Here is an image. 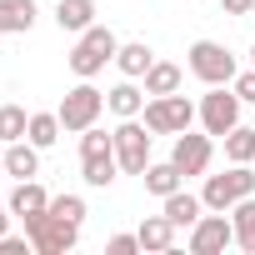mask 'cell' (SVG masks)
I'll use <instances>...</instances> for the list:
<instances>
[{
	"mask_svg": "<svg viewBox=\"0 0 255 255\" xmlns=\"http://www.w3.org/2000/svg\"><path fill=\"white\" fill-rule=\"evenodd\" d=\"M225 245H235V220H230V210H210V215H200V220L190 225V250H195V255H220Z\"/></svg>",
	"mask_w": 255,
	"mask_h": 255,
	"instance_id": "obj_9",
	"label": "cell"
},
{
	"mask_svg": "<svg viewBox=\"0 0 255 255\" xmlns=\"http://www.w3.org/2000/svg\"><path fill=\"white\" fill-rule=\"evenodd\" d=\"M115 160H120L125 175H145V165H150V125L140 115L115 125Z\"/></svg>",
	"mask_w": 255,
	"mask_h": 255,
	"instance_id": "obj_6",
	"label": "cell"
},
{
	"mask_svg": "<svg viewBox=\"0 0 255 255\" xmlns=\"http://www.w3.org/2000/svg\"><path fill=\"white\" fill-rule=\"evenodd\" d=\"M115 150V130L105 135L100 125H90V130H80V155H110Z\"/></svg>",
	"mask_w": 255,
	"mask_h": 255,
	"instance_id": "obj_26",
	"label": "cell"
},
{
	"mask_svg": "<svg viewBox=\"0 0 255 255\" xmlns=\"http://www.w3.org/2000/svg\"><path fill=\"white\" fill-rule=\"evenodd\" d=\"M240 105H245V100L235 95V85H210V95L195 105V110H200V125H205V135H220V140H225L235 125H240Z\"/></svg>",
	"mask_w": 255,
	"mask_h": 255,
	"instance_id": "obj_7",
	"label": "cell"
},
{
	"mask_svg": "<svg viewBox=\"0 0 255 255\" xmlns=\"http://www.w3.org/2000/svg\"><path fill=\"white\" fill-rule=\"evenodd\" d=\"M220 10H230V15H250L255 0H220Z\"/></svg>",
	"mask_w": 255,
	"mask_h": 255,
	"instance_id": "obj_31",
	"label": "cell"
},
{
	"mask_svg": "<svg viewBox=\"0 0 255 255\" xmlns=\"http://www.w3.org/2000/svg\"><path fill=\"white\" fill-rule=\"evenodd\" d=\"M175 230H180V225L160 210V215H150L135 235H140V250H175Z\"/></svg>",
	"mask_w": 255,
	"mask_h": 255,
	"instance_id": "obj_15",
	"label": "cell"
},
{
	"mask_svg": "<svg viewBox=\"0 0 255 255\" xmlns=\"http://www.w3.org/2000/svg\"><path fill=\"white\" fill-rule=\"evenodd\" d=\"M230 85H235V95H240L245 105H255V65H250V70H240Z\"/></svg>",
	"mask_w": 255,
	"mask_h": 255,
	"instance_id": "obj_28",
	"label": "cell"
},
{
	"mask_svg": "<svg viewBox=\"0 0 255 255\" xmlns=\"http://www.w3.org/2000/svg\"><path fill=\"white\" fill-rule=\"evenodd\" d=\"M250 15H255V10H250Z\"/></svg>",
	"mask_w": 255,
	"mask_h": 255,
	"instance_id": "obj_35",
	"label": "cell"
},
{
	"mask_svg": "<svg viewBox=\"0 0 255 255\" xmlns=\"http://www.w3.org/2000/svg\"><path fill=\"white\" fill-rule=\"evenodd\" d=\"M0 170L15 175V180H35V175H40V145H35V140H10Z\"/></svg>",
	"mask_w": 255,
	"mask_h": 255,
	"instance_id": "obj_11",
	"label": "cell"
},
{
	"mask_svg": "<svg viewBox=\"0 0 255 255\" xmlns=\"http://www.w3.org/2000/svg\"><path fill=\"white\" fill-rule=\"evenodd\" d=\"M245 195H255V170H250V165H235V160H230L225 175H205V190H200L205 210H230V205L245 200Z\"/></svg>",
	"mask_w": 255,
	"mask_h": 255,
	"instance_id": "obj_5",
	"label": "cell"
},
{
	"mask_svg": "<svg viewBox=\"0 0 255 255\" xmlns=\"http://www.w3.org/2000/svg\"><path fill=\"white\" fill-rule=\"evenodd\" d=\"M25 250H35L30 235H0V255H25Z\"/></svg>",
	"mask_w": 255,
	"mask_h": 255,
	"instance_id": "obj_30",
	"label": "cell"
},
{
	"mask_svg": "<svg viewBox=\"0 0 255 255\" xmlns=\"http://www.w3.org/2000/svg\"><path fill=\"white\" fill-rule=\"evenodd\" d=\"M175 170L190 180V175H205L210 160H215V135H195V130H180L175 135V150H170Z\"/></svg>",
	"mask_w": 255,
	"mask_h": 255,
	"instance_id": "obj_10",
	"label": "cell"
},
{
	"mask_svg": "<svg viewBox=\"0 0 255 255\" xmlns=\"http://www.w3.org/2000/svg\"><path fill=\"white\" fill-rule=\"evenodd\" d=\"M80 175H85V185L105 190V185L120 175V160H115V150H110V155H80Z\"/></svg>",
	"mask_w": 255,
	"mask_h": 255,
	"instance_id": "obj_19",
	"label": "cell"
},
{
	"mask_svg": "<svg viewBox=\"0 0 255 255\" xmlns=\"http://www.w3.org/2000/svg\"><path fill=\"white\" fill-rule=\"evenodd\" d=\"M55 25L70 30V35L90 30L95 25V0H60V5H55Z\"/></svg>",
	"mask_w": 255,
	"mask_h": 255,
	"instance_id": "obj_16",
	"label": "cell"
},
{
	"mask_svg": "<svg viewBox=\"0 0 255 255\" xmlns=\"http://www.w3.org/2000/svg\"><path fill=\"white\" fill-rule=\"evenodd\" d=\"M10 220H15V210H10V205H0V235H10Z\"/></svg>",
	"mask_w": 255,
	"mask_h": 255,
	"instance_id": "obj_32",
	"label": "cell"
},
{
	"mask_svg": "<svg viewBox=\"0 0 255 255\" xmlns=\"http://www.w3.org/2000/svg\"><path fill=\"white\" fill-rule=\"evenodd\" d=\"M225 155L235 165H250L255 160V125H235V130L225 135Z\"/></svg>",
	"mask_w": 255,
	"mask_h": 255,
	"instance_id": "obj_24",
	"label": "cell"
},
{
	"mask_svg": "<svg viewBox=\"0 0 255 255\" xmlns=\"http://www.w3.org/2000/svg\"><path fill=\"white\" fill-rule=\"evenodd\" d=\"M115 50H120L115 30H110V25H90V30H80V40H75V50H70V70H75L80 80H95V75L115 60Z\"/></svg>",
	"mask_w": 255,
	"mask_h": 255,
	"instance_id": "obj_1",
	"label": "cell"
},
{
	"mask_svg": "<svg viewBox=\"0 0 255 255\" xmlns=\"http://www.w3.org/2000/svg\"><path fill=\"white\" fill-rule=\"evenodd\" d=\"M10 210H15V220L50 210V195H45V185H40V180H20V185L10 190Z\"/></svg>",
	"mask_w": 255,
	"mask_h": 255,
	"instance_id": "obj_14",
	"label": "cell"
},
{
	"mask_svg": "<svg viewBox=\"0 0 255 255\" xmlns=\"http://www.w3.org/2000/svg\"><path fill=\"white\" fill-rule=\"evenodd\" d=\"M190 75L205 80V85H230L240 70H235V55L220 40H195L190 45Z\"/></svg>",
	"mask_w": 255,
	"mask_h": 255,
	"instance_id": "obj_8",
	"label": "cell"
},
{
	"mask_svg": "<svg viewBox=\"0 0 255 255\" xmlns=\"http://www.w3.org/2000/svg\"><path fill=\"white\" fill-rule=\"evenodd\" d=\"M60 130H65V125H60V115H55V110H40V115H30V130H25V140H35L40 150H50V145L60 140Z\"/></svg>",
	"mask_w": 255,
	"mask_h": 255,
	"instance_id": "obj_23",
	"label": "cell"
},
{
	"mask_svg": "<svg viewBox=\"0 0 255 255\" xmlns=\"http://www.w3.org/2000/svg\"><path fill=\"white\" fill-rule=\"evenodd\" d=\"M105 105H110V110H115L120 120H135V115L145 110V90H140V85H135L130 75H125V80H120L115 90H105Z\"/></svg>",
	"mask_w": 255,
	"mask_h": 255,
	"instance_id": "obj_13",
	"label": "cell"
},
{
	"mask_svg": "<svg viewBox=\"0 0 255 255\" xmlns=\"http://www.w3.org/2000/svg\"><path fill=\"white\" fill-rule=\"evenodd\" d=\"M250 65H255V45H250Z\"/></svg>",
	"mask_w": 255,
	"mask_h": 255,
	"instance_id": "obj_34",
	"label": "cell"
},
{
	"mask_svg": "<svg viewBox=\"0 0 255 255\" xmlns=\"http://www.w3.org/2000/svg\"><path fill=\"white\" fill-rule=\"evenodd\" d=\"M140 180H145V190H150V195H160V200H165V195H175V190H180V185H185V175H180V170H175V160H160V165H155V160H150V165H145V175H140Z\"/></svg>",
	"mask_w": 255,
	"mask_h": 255,
	"instance_id": "obj_18",
	"label": "cell"
},
{
	"mask_svg": "<svg viewBox=\"0 0 255 255\" xmlns=\"http://www.w3.org/2000/svg\"><path fill=\"white\" fill-rule=\"evenodd\" d=\"M230 220H235V245L255 255V195L235 200V205H230Z\"/></svg>",
	"mask_w": 255,
	"mask_h": 255,
	"instance_id": "obj_21",
	"label": "cell"
},
{
	"mask_svg": "<svg viewBox=\"0 0 255 255\" xmlns=\"http://www.w3.org/2000/svg\"><path fill=\"white\" fill-rule=\"evenodd\" d=\"M115 65H120V75L145 80V70L155 65V50H150L145 40H130V45H120V50H115Z\"/></svg>",
	"mask_w": 255,
	"mask_h": 255,
	"instance_id": "obj_17",
	"label": "cell"
},
{
	"mask_svg": "<svg viewBox=\"0 0 255 255\" xmlns=\"http://www.w3.org/2000/svg\"><path fill=\"white\" fill-rule=\"evenodd\" d=\"M175 90H180V65L155 60V65L145 70V95H175Z\"/></svg>",
	"mask_w": 255,
	"mask_h": 255,
	"instance_id": "obj_22",
	"label": "cell"
},
{
	"mask_svg": "<svg viewBox=\"0 0 255 255\" xmlns=\"http://www.w3.org/2000/svg\"><path fill=\"white\" fill-rule=\"evenodd\" d=\"M0 160H5V140H0Z\"/></svg>",
	"mask_w": 255,
	"mask_h": 255,
	"instance_id": "obj_33",
	"label": "cell"
},
{
	"mask_svg": "<svg viewBox=\"0 0 255 255\" xmlns=\"http://www.w3.org/2000/svg\"><path fill=\"white\" fill-rule=\"evenodd\" d=\"M140 120L150 125V135H180V130H190V120H200V110L175 90V95H150Z\"/></svg>",
	"mask_w": 255,
	"mask_h": 255,
	"instance_id": "obj_2",
	"label": "cell"
},
{
	"mask_svg": "<svg viewBox=\"0 0 255 255\" xmlns=\"http://www.w3.org/2000/svg\"><path fill=\"white\" fill-rule=\"evenodd\" d=\"M35 15H40L35 0H0V35H25Z\"/></svg>",
	"mask_w": 255,
	"mask_h": 255,
	"instance_id": "obj_12",
	"label": "cell"
},
{
	"mask_svg": "<svg viewBox=\"0 0 255 255\" xmlns=\"http://www.w3.org/2000/svg\"><path fill=\"white\" fill-rule=\"evenodd\" d=\"M60 125L70 135H80V130H90V125H100V115H105V90H95L90 80H80L75 90H65V100H60Z\"/></svg>",
	"mask_w": 255,
	"mask_h": 255,
	"instance_id": "obj_4",
	"label": "cell"
},
{
	"mask_svg": "<svg viewBox=\"0 0 255 255\" xmlns=\"http://www.w3.org/2000/svg\"><path fill=\"white\" fill-rule=\"evenodd\" d=\"M200 210H205V200H200V195H190L185 185H180L175 195H165V215H170L175 225H185V230H190V225L200 220Z\"/></svg>",
	"mask_w": 255,
	"mask_h": 255,
	"instance_id": "obj_20",
	"label": "cell"
},
{
	"mask_svg": "<svg viewBox=\"0 0 255 255\" xmlns=\"http://www.w3.org/2000/svg\"><path fill=\"white\" fill-rule=\"evenodd\" d=\"M105 250H110V255H135V250H140V235H110Z\"/></svg>",
	"mask_w": 255,
	"mask_h": 255,
	"instance_id": "obj_29",
	"label": "cell"
},
{
	"mask_svg": "<svg viewBox=\"0 0 255 255\" xmlns=\"http://www.w3.org/2000/svg\"><path fill=\"white\" fill-rule=\"evenodd\" d=\"M20 225H25L35 255H65V250H75V240H80V225H70V220H60V215H50V210L25 215Z\"/></svg>",
	"mask_w": 255,
	"mask_h": 255,
	"instance_id": "obj_3",
	"label": "cell"
},
{
	"mask_svg": "<svg viewBox=\"0 0 255 255\" xmlns=\"http://www.w3.org/2000/svg\"><path fill=\"white\" fill-rule=\"evenodd\" d=\"M50 215L80 225V220H85V200H80V195H50Z\"/></svg>",
	"mask_w": 255,
	"mask_h": 255,
	"instance_id": "obj_27",
	"label": "cell"
},
{
	"mask_svg": "<svg viewBox=\"0 0 255 255\" xmlns=\"http://www.w3.org/2000/svg\"><path fill=\"white\" fill-rule=\"evenodd\" d=\"M25 130H30V115L20 110V105H0V140H25Z\"/></svg>",
	"mask_w": 255,
	"mask_h": 255,
	"instance_id": "obj_25",
	"label": "cell"
}]
</instances>
